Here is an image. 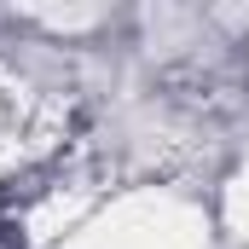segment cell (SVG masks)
I'll return each instance as SVG.
<instances>
[{"instance_id":"6da1fadb","label":"cell","mask_w":249,"mask_h":249,"mask_svg":"<svg viewBox=\"0 0 249 249\" xmlns=\"http://www.w3.org/2000/svg\"><path fill=\"white\" fill-rule=\"evenodd\" d=\"M203 214L168 191H122L105 197L99 214L64 249H203Z\"/></svg>"},{"instance_id":"7a4b0ae2","label":"cell","mask_w":249,"mask_h":249,"mask_svg":"<svg viewBox=\"0 0 249 249\" xmlns=\"http://www.w3.org/2000/svg\"><path fill=\"white\" fill-rule=\"evenodd\" d=\"M226 220L244 232V244H249V168L232 180V186H226Z\"/></svg>"}]
</instances>
